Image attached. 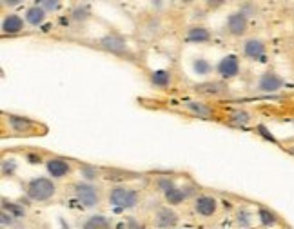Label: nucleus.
Returning <instances> with one entry per match:
<instances>
[{"label":"nucleus","mask_w":294,"mask_h":229,"mask_svg":"<svg viewBox=\"0 0 294 229\" xmlns=\"http://www.w3.org/2000/svg\"><path fill=\"white\" fill-rule=\"evenodd\" d=\"M287 153H291V155H294V145H291V147H287Z\"/></svg>","instance_id":"34"},{"label":"nucleus","mask_w":294,"mask_h":229,"mask_svg":"<svg viewBox=\"0 0 294 229\" xmlns=\"http://www.w3.org/2000/svg\"><path fill=\"white\" fill-rule=\"evenodd\" d=\"M26 193L33 202H48L56 195V186H54L53 180L40 176V178L29 180V184L26 187Z\"/></svg>","instance_id":"1"},{"label":"nucleus","mask_w":294,"mask_h":229,"mask_svg":"<svg viewBox=\"0 0 294 229\" xmlns=\"http://www.w3.org/2000/svg\"><path fill=\"white\" fill-rule=\"evenodd\" d=\"M186 40L187 42H192V44H204V42H209L211 40V31L204 26H192L187 29V35H186Z\"/></svg>","instance_id":"16"},{"label":"nucleus","mask_w":294,"mask_h":229,"mask_svg":"<svg viewBox=\"0 0 294 229\" xmlns=\"http://www.w3.org/2000/svg\"><path fill=\"white\" fill-rule=\"evenodd\" d=\"M258 217H260V222L264 224V226H274L278 222V218L274 213H270L269 209H265V207H260L258 209Z\"/></svg>","instance_id":"22"},{"label":"nucleus","mask_w":294,"mask_h":229,"mask_svg":"<svg viewBox=\"0 0 294 229\" xmlns=\"http://www.w3.org/2000/svg\"><path fill=\"white\" fill-rule=\"evenodd\" d=\"M182 108L198 118H213V114H214V109L211 108L209 104L200 102V100H187V102L182 104Z\"/></svg>","instance_id":"13"},{"label":"nucleus","mask_w":294,"mask_h":229,"mask_svg":"<svg viewBox=\"0 0 294 229\" xmlns=\"http://www.w3.org/2000/svg\"><path fill=\"white\" fill-rule=\"evenodd\" d=\"M36 6H40L44 9V11L48 13H54V11H58L62 7V2H58V0H38V2H35Z\"/></svg>","instance_id":"24"},{"label":"nucleus","mask_w":294,"mask_h":229,"mask_svg":"<svg viewBox=\"0 0 294 229\" xmlns=\"http://www.w3.org/2000/svg\"><path fill=\"white\" fill-rule=\"evenodd\" d=\"M251 122V113L245 111V109H234L233 113L229 114V124L236 127L247 126Z\"/></svg>","instance_id":"20"},{"label":"nucleus","mask_w":294,"mask_h":229,"mask_svg":"<svg viewBox=\"0 0 294 229\" xmlns=\"http://www.w3.org/2000/svg\"><path fill=\"white\" fill-rule=\"evenodd\" d=\"M216 71L222 79H233V77H236L240 73V60H238V57H234V55L223 57L222 60L218 62Z\"/></svg>","instance_id":"8"},{"label":"nucleus","mask_w":294,"mask_h":229,"mask_svg":"<svg viewBox=\"0 0 294 229\" xmlns=\"http://www.w3.org/2000/svg\"><path fill=\"white\" fill-rule=\"evenodd\" d=\"M194 211L198 213L200 217H213L218 211V202L214 197L211 195H200L194 200Z\"/></svg>","instance_id":"9"},{"label":"nucleus","mask_w":294,"mask_h":229,"mask_svg":"<svg viewBox=\"0 0 294 229\" xmlns=\"http://www.w3.org/2000/svg\"><path fill=\"white\" fill-rule=\"evenodd\" d=\"M84 229H113V226L102 215H93L84 222Z\"/></svg>","instance_id":"21"},{"label":"nucleus","mask_w":294,"mask_h":229,"mask_svg":"<svg viewBox=\"0 0 294 229\" xmlns=\"http://www.w3.org/2000/svg\"><path fill=\"white\" fill-rule=\"evenodd\" d=\"M258 131L262 133V135H264V139L270 140V142H276V139H274V137H272V135H270V133L267 131V129H265L264 126H260V127H258Z\"/></svg>","instance_id":"30"},{"label":"nucleus","mask_w":294,"mask_h":229,"mask_svg":"<svg viewBox=\"0 0 294 229\" xmlns=\"http://www.w3.org/2000/svg\"><path fill=\"white\" fill-rule=\"evenodd\" d=\"M192 89L196 91L202 97H227L229 95V86L222 80H207V82H200V84L192 86Z\"/></svg>","instance_id":"4"},{"label":"nucleus","mask_w":294,"mask_h":229,"mask_svg":"<svg viewBox=\"0 0 294 229\" xmlns=\"http://www.w3.org/2000/svg\"><path fill=\"white\" fill-rule=\"evenodd\" d=\"M220 4H223V2H209V6H211V7H218Z\"/></svg>","instance_id":"33"},{"label":"nucleus","mask_w":294,"mask_h":229,"mask_svg":"<svg viewBox=\"0 0 294 229\" xmlns=\"http://www.w3.org/2000/svg\"><path fill=\"white\" fill-rule=\"evenodd\" d=\"M192 69H194L196 75H209L213 66H211V62L204 60V58H198V60L192 62Z\"/></svg>","instance_id":"23"},{"label":"nucleus","mask_w":294,"mask_h":229,"mask_svg":"<svg viewBox=\"0 0 294 229\" xmlns=\"http://www.w3.org/2000/svg\"><path fill=\"white\" fill-rule=\"evenodd\" d=\"M241 49H243V55H245L247 58H251V60H260L267 53V46L260 38H249V40H245Z\"/></svg>","instance_id":"11"},{"label":"nucleus","mask_w":294,"mask_h":229,"mask_svg":"<svg viewBox=\"0 0 294 229\" xmlns=\"http://www.w3.org/2000/svg\"><path fill=\"white\" fill-rule=\"evenodd\" d=\"M24 20L26 24L29 26H40L44 24V20H46V11H44L40 6H29L27 9H26V15H24Z\"/></svg>","instance_id":"17"},{"label":"nucleus","mask_w":294,"mask_h":229,"mask_svg":"<svg viewBox=\"0 0 294 229\" xmlns=\"http://www.w3.org/2000/svg\"><path fill=\"white\" fill-rule=\"evenodd\" d=\"M283 86H285V80L274 71L264 73L258 80V89L264 91V93H274V91H280Z\"/></svg>","instance_id":"7"},{"label":"nucleus","mask_w":294,"mask_h":229,"mask_svg":"<svg viewBox=\"0 0 294 229\" xmlns=\"http://www.w3.org/2000/svg\"><path fill=\"white\" fill-rule=\"evenodd\" d=\"M7 124L15 133H20V135H35L38 131V124L31 118H26V116H18V114H7Z\"/></svg>","instance_id":"5"},{"label":"nucleus","mask_w":294,"mask_h":229,"mask_svg":"<svg viewBox=\"0 0 294 229\" xmlns=\"http://www.w3.org/2000/svg\"><path fill=\"white\" fill-rule=\"evenodd\" d=\"M46 169L53 178H64L73 171L71 164L64 160V158H49L46 162Z\"/></svg>","instance_id":"12"},{"label":"nucleus","mask_w":294,"mask_h":229,"mask_svg":"<svg viewBox=\"0 0 294 229\" xmlns=\"http://www.w3.org/2000/svg\"><path fill=\"white\" fill-rule=\"evenodd\" d=\"M155 222L158 228H173L178 224V215L173 211V209H169V207H160L158 213H156V218Z\"/></svg>","instance_id":"15"},{"label":"nucleus","mask_w":294,"mask_h":229,"mask_svg":"<svg viewBox=\"0 0 294 229\" xmlns=\"http://www.w3.org/2000/svg\"><path fill=\"white\" fill-rule=\"evenodd\" d=\"M238 220H240V226H249V213L241 211L240 217H238Z\"/></svg>","instance_id":"31"},{"label":"nucleus","mask_w":294,"mask_h":229,"mask_svg":"<svg viewBox=\"0 0 294 229\" xmlns=\"http://www.w3.org/2000/svg\"><path fill=\"white\" fill-rule=\"evenodd\" d=\"M156 184H158V187L162 189L163 193H167L169 189H173V187H176V186H174L173 178H167V176H160V178L156 180Z\"/></svg>","instance_id":"27"},{"label":"nucleus","mask_w":294,"mask_h":229,"mask_svg":"<svg viewBox=\"0 0 294 229\" xmlns=\"http://www.w3.org/2000/svg\"><path fill=\"white\" fill-rule=\"evenodd\" d=\"M87 13H89V6H85V4L84 6H80V4H78V6L73 9L71 18L75 20V22H82V20L87 17Z\"/></svg>","instance_id":"26"},{"label":"nucleus","mask_w":294,"mask_h":229,"mask_svg":"<svg viewBox=\"0 0 294 229\" xmlns=\"http://www.w3.org/2000/svg\"><path fill=\"white\" fill-rule=\"evenodd\" d=\"M80 173L84 175L85 180H93L96 176V169H93L91 166H82V169H80Z\"/></svg>","instance_id":"28"},{"label":"nucleus","mask_w":294,"mask_h":229,"mask_svg":"<svg viewBox=\"0 0 294 229\" xmlns=\"http://www.w3.org/2000/svg\"><path fill=\"white\" fill-rule=\"evenodd\" d=\"M187 197H189V189H182V187H173V189H169L167 193H163L165 202L171 205L182 204L184 200H187Z\"/></svg>","instance_id":"19"},{"label":"nucleus","mask_w":294,"mask_h":229,"mask_svg":"<svg viewBox=\"0 0 294 229\" xmlns=\"http://www.w3.org/2000/svg\"><path fill=\"white\" fill-rule=\"evenodd\" d=\"M107 200L109 204L118 207V209H131L138 204V191L126 186L111 187L107 193Z\"/></svg>","instance_id":"2"},{"label":"nucleus","mask_w":294,"mask_h":229,"mask_svg":"<svg viewBox=\"0 0 294 229\" xmlns=\"http://www.w3.org/2000/svg\"><path fill=\"white\" fill-rule=\"evenodd\" d=\"M149 80L155 87H167V86L173 84V73L167 71V69H158V71L151 73Z\"/></svg>","instance_id":"18"},{"label":"nucleus","mask_w":294,"mask_h":229,"mask_svg":"<svg viewBox=\"0 0 294 229\" xmlns=\"http://www.w3.org/2000/svg\"><path fill=\"white\" fill-rule=\"evenodd\" d=\"M22 4V0H4L2 2V6H7V7H15V6H20Z\"/></svg>","instance_id":"32"},{"label":"nucleus","mask_w":294,"mask_h":229,"mask_svg":"<svg viewBox=\"0 0 294 229\" xmlns=\"http://www.w3.org/2000/svg\"><path fill=\"white\" fill-rule=\"evenodd\" d=\"M247 28H249V20H247V15H243L241 11L231 13L227 18V31L233 36H241L245 35Z\"/></svg>","instance_id":"10"},{"label":"nucleus","mask_w":294,"mask_h":229,"mask_svg":"<svg viewBox=\"0 0 294 229\" xmlns=\"http://www.w3.org/2000/svg\"><path fill=\"white\" fill-rule=\"evenodd\" d=\"M26 20L18 15H6L2 18V33L4 35H17L24 29Z\"/></svg>","instance_id":"14"},{"label":"nucleus","mask_w":294,"mask_h":229,"mask_svg":"<svg viewBox=\"0 0 294 229\" xmlns=\"http://www.w3.org/2000/svg\"><path fill=\"white\" fill-rule=\"evenodd\" d=\"M4 209H6V213L13 215V217H24V215H26V209L22 207V205L13 204V202H9V204H7L6 200H4Z\"/></svg>","instance_id":"25"},{"label":"nucleus","mask_w":294,"mask_h":229,"mask_svg":"<svg viewBox=\"0 0 294 229\" xmlns=\"http://www.w3.org/2000/svg\"><path fill=\"white\" fill-rule=\"evenodd\" d=\"M100 48L104 51H109V53L114 55H124L127 53V42L126 38L116 33H109V35H104L100 38Z\"/></svg>","instance_id":"6"},{"label":"nucleus","mask_w":294,"mask_h":229,"mask_svg":"<svg viewBox=\"0 0 294 229\" xmlns=\"http://www.w3.org/2000/svg\"><path fill=\"white\" fill-rule=\"evenodd\" d=\"M0 222H2V228H7V226H11L13 224V217L11 215H7L6 211H2V215H0Z\"/></svg>","instance_id":"29"},{"label":"nucleus","mask_w":294,"mask_h":229,"mask_svg":"<svg viewBox=\"0 0 294 229\" xmlns=\"http://www.w3.org/2000/svg\"><path fill=\"white\" fill-rule=\"evenodd\" d=\"M73 195L75 199L80 202L85 207H95V205L100 204L102 200V195H100V189L95 186V184H89V182H78L73 186Z\"/></svg>","instance_id":"3"}]
</instances>
